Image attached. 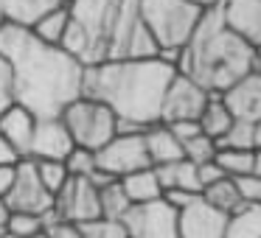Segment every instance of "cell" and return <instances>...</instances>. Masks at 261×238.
Segmentation results:
<instances>
[{
    "instance_id": "9a60e30c",
    "label": "cell",
    "mask_w": 261,
    "mask_h": 238,
    "mask_svg": "<svg viewBox=\"0 0 261 238\" xmlns=\"http://www.w3.org/2000/svg\"><path fill=\"white\" fill-rule=\"evenodd\" d=\"M219 17L247 45H261V0H219Z\"/></svg>"
},
{
    "instance_id": "1f68e13d",
    "label": "cell",
    "mask_w": 261,
    "mask_h": 238,
    "mask_svg": "<svg viewBox=\"0 0 261 238\" xmlns=\"http://www.w3.org/2000/svg\"><path fill=\"white\" fill-rule=\"evenodd\" d=\"M65 168L70 176H90L96 171V154L85 152V148H73L65 160Z\"/></svg>"
},
{
    "instance_id": "b9f144b4",
    "label": "cell",
    "mask_w": 261,
    "mask_h": 238,
    "mask_svg": "<svg viewBox=\"0 0 261 238\" xmlns=\"http://www.w3.org/2000/svg\"><path fill=\"white\" fill-rule=\"evenodd\" d=\"M250 174H253V176H261V146L253 148V165H250Z\"/></svg>"
},
{
    "instance_id": "6da1fadb",
    "label": "cell",
    "mask_w": 261,
    "mask_h": 238,
    "mask_svg": "<svg viewBox=\"0 0 261 238\" xmlns=\"http://www.w3.org/2000/svg\"><path fill=\"white\" fill-rule=\"evenodd\" d=\"M0 56L12 70L14 104L25 107L34 118H59L82 96L85 65L62 45H45L29 28L0 25Z\"/></svg>"
},
{
    "instance_id": "681fc988",
    "label": "cell",
    "mask_w": 261,
    "mask_h": 238,
    "mask_svg": "<svg viewBox=\"0 0 261 238\" xmlns=\"http://www.w3.org/2000/svg\"><path fill=\"white\" fill-rule=\"evenodd\" d=\"M0 235H3V230H0Z\"/></svg>"
},
{
    "instance_id": "d4e9b609",
    "label": "cell",
    "mask_w": 261,
    "mask_h": 238,
    "mask_svg": "<svg viewBox=\"0 0 261 238\" xmlns=\"http://www.w3.org/2000/svg\"><path fill=\"white\" fill-rule=\"evenodd\" d=\"M98 202H101V219H110V221H121L124 213L132 207L118 180L104 185V188H98Z\"/></svg>"
},
{
    "instance_id": "603a6c76",
    "label": "cell",
    "mask_w": 261,
    "mask_h": 238,
    "mask_svg": "<svg viewBox=\"0 0 261 238\" xmlns=\"http://www.w3.org/2000/svg\"><path fill=\"white\" fill-rule=\"evenodd\" d=\"M29 31L45 45H62L65 34H68V6H57L45 12Z\"/></svg>"
},
{
    "instance_id": "83f0119b",
    "label": "cell",
    "mask_w": 261,
    "mask_h": 238,
    "mask_svg": "<svg viewBox=\"0 0 261 238\" xmlns=\"http://www.w3.org/2000/svg\"><path fill=\"white\" fill-rule=\"evenodd\" d=\"M216 148H239V152L255 148V126L244 124V121H233L225 135L216 140Z\"/></svg>"
},
{
    "instance_id": "5b68a950",
    "label": "cell",
    "mask_w": 261,
    "mask_h": 238,
    "mask_svg": "<svg viewBox=\"0 0 261 238\" xmlns=\"http://www.w3.org/2000/svg\"><path fill=\"white\" fill-rule=\"evenodd\" d=\"M138 12L152 42L158 45V53L180 51L205 14L186 0H138Z\"/></svg>"
},
{
    "instance_id": "484cf974",
    "label": "cell",
    "mask_w": 261,
    "mask_h": 238,
    "mask_svg": "<svg viewBox=\"0 0 261 238\" xmlns=\"http://www.w3.org/2000/svg\"><path fill=\"white\" fill-rule=\"evenodd\" d=\"M214 163L219 165V171L225 176H244L250 174V165H253V148L250 152H239V148H216Z\"/></svg>"
},
{
    "instance_id": "e0dca14e",
    "label": "cell",
    "mask_w": 261,
    "mask_h": 238,
    "mask_svg": "<svg viewBox=\"0 0 261 238\" xmlns=\"http://www.w3.org/2000/svg\"><path fill=\"white\" fill-rule=\"evenodd\" d=\"M143 143H146V154H149L152 168L182 160V143L177 140V135L166 124H154L149 129H143Z\"/></svg>"
},
{
    "instance_id": "9c48e42d",
    "label": "cell",
    "mask_w": 261,
    "mask_h": 238,
    "mask_svg": "<svg viewBox=\"0 0 261 238\" xmlns=\"http://www.w3.org/2000/svg\"><path fill=\"white\" fill-rule=\"evenodd\" d=\"M6 204L14 213H34V216H48L54 210V196L42 188L31 157H20L14 163V180L6 193Z\"/></svg>"
},
{
    "instance_id": "74e56055",
    "label": "cell",
    "mask_w": 261,
    "mask_h": 238,
    "mask_svg": "<svg viewBox=\"0 0 261 238\" xmlns=\"http://www.w3.org/2000/svg\"><path fill=\"white\" fill-rule=\"evenodd\" d=\"M45 232H48L51 238H85L79 227H76V224H65V221H57V224H51Z\"/></svg>"
},
{
    "instance_id": "8fae6325",
    "label": "cell",
    "mask_w": 261,
    "mask_h": 238,
    "mask_svg": "<svg viewBox=\"0 0 261 238\" xmlns=\"http://www.w3.org/2000/svg\"><path fill=\"white\" fill-rule=\"evenodd\" d=\"M211 93H205L197 81L188 76L174 73L169 90L163 96V107H160V124H177V121H197L199 112L205 109Z\"/></svg>"
},
{
    "instance_id": "4dcf8cb0",
    "label": "cell",
    "mask_w": 261,
    "mask_h": 238,
    "mask_svg": "<svg viewBox=\"0 0 261 238\" xmlns=\"http://www.w3.org/2000/svg\"><path fill=\"white\" fill-rule=\"evenodd\" d=\"M82 230L85 238H126V230L121 221H110V219H96L87 224H76Z\"/></svg>"
},
{
    "instance_id": "8992f818",
    "label": "cell",
    "mask_w": 261,
    "mask_h": 238,
    "mask_svg": "<svg viewBox=\"0 0 261 238\" xmlns=\"http://www.w3.org/2000/svg\"><path fill=\"white\" fill-rule=\"evenodd\" d=\"M62 124L68 129L70 140L76 148H85V152L96 154L98 148H104L115 135H118V118L104 107L96 98L79 96L76 101H70L62 109Z\"/></svg>"
},
{
    "instance_id": "44dd1931",
    "label": "cell",
    "mask_w": 261,
    "mask_h": 238,
    "mask_svg": "<svg viewBox=\"0 0 261 238\" xmlns=\"http://www.w3.org/2000/svg\"><path fill=\"white\" fill-rule=\"evenodd\" d=\"M225 238H261V202H242L227 216Z\"/></svg>"
},
{
    "instance_id": "ba28073f",
    "label": "cell",
    "mask_w": 261,
    "mask_h": 238,
    "mask_svg": "<svg viewBox=\"0 0 261 238\" xmlns=\"http://www.w3.org/2000/svg\"><path fill=\"white\" fill-rule=\"evenodd\" d=\"M54 219L65 224H87L101 219L98 188L87 176H70L62 191L54 196Z\"/></svg>"
},
{
    "instance_id": "7402d4cb",
    "label": "cell",
    "mask_w": 261,
    "mask_h": 238,
    "mask_svg": "<svg viewBox=\"0 0 261 238\" xmlns=\"http://www.w3.org/2000/svg\"><path fill=\"white\" fill-rule=\"evenodd\" d=\"M197 124H199V132L208 135L211 140H219V137L225 135L227 126L233 124V115L227 112L222 96H214V93H211L208 101H205V109L199 112V118H197Z\"/></svg>"
},
{
    "instance_id": "30bf717a",
    "label": "cell",
    "mask_w": 261,
    "mask_h": 238,
    "mask_svg": "<svg viewBox=\"0 0 261 238\" xmlns=\"http://www.w3.org/2000/svg\"><path fill=\"white\" fill-rule=\"evenodd\" d=\"M126 238H180L177 232V210L163 199L146 204H132L121 219Z\"/></svg>"
},
{
    "instance_id": "52a82bcc",
    "label": "cell",
    "mask_w": 261,
    "mask_h": 238,
    "mask_svg": "<svg viewBox=\"0 0 261 238\" xmlns=\"http://www.w3.org/2000/svg\"><path fill=\"white\" fill-rule=\"evenodd\" d=\"M149 165L152 163L146 154L143 132H118L107 146L96 152V168L115 176V180L132 174V171L149 168Z\"/></svg>"
},
{
    "instance_id": "c3c4849f",
    "label": "cell",
    "mask_w": 261,
    "mask_h": 238,
    "mask_svg": "<svg viewBox=\"0 0 261 238\" xmlns=\"http://www.w3.org/2000/svg\"><path fill=\"white\" fill-rule=\"evenodd\" d=\"M59 3H68V0H59Z\"/></svg>"
},
{
    "instance_id": "d6a6232c",
    "label": "cell",
    "mask_w": 261,
    "mask_h": 238,
    "mask_svg": "<svg viewBox=\"0 0 261 238\" xmlns=\"http://www.w3.org/2000/svg\"><path fill=\"white\" fill-rule=\"evenodd\" d=\"M233 185H236L242 202H261V176H253V174L233 176Z\"/></svg>"
},
{
    "instance_id": "7a4b0ae2",
    "label": "cell",
    "mask_w": 261,
    "mask_h": 238,
    "mask_svg": "<svg viewBox=\"0 0 261 238\" xmlns=\"http://www.w3.org/2000/svg\"><path fill=\"white\" fill-rule=\"evenodd\" d=\"M68 34L62 48L85 68L113 59L158 56L138 0H68Z\"/></svg>"
},
{
    "instance_id": "277c9868",
    "label": "cell",
    "mask_w": 261,
    "mask_h": 238,
    "mask_svg": "<svg viewBox=\"0 0 261 238\" xmlns=\"http://www.w3.org/2000/svg\"><path fill=\"white\" fill-rule=\"evenodd\" d=\"M255 68H258L255 48L222 23L219 9L205 12L188 42L177 51V73L188 76L214 96H222L233 81Z\"/></svg>"
},
{
    "instance_id": "d590c367",
    "label": "cell",
    "mask_w": 261,
    "mask_h": 238,
    "mask_svg": "<svg viewBox=\"0 0 261 238\" xmlns=\"http://www.w3.org/2000/svg\"><path fill=\"white\" fill-rule=\"evenodd\" d=\"M166 126L174 132L180 143L188 140V137H194V135H202V132H199V124H197V121H177V124H166Z\"/></svg>"
},
{
    "instance_id": "5bb4252c",
    "label": "cell",
    "mask_w": 261,
    "mask_h": 238,
    "mask_svg": "<svg viewBox=\"0 0 261 238\" xmlns=\"http://www.w3.org/2000/svg\"><path fill=\"white\" fill-rule=\"evenodd\" d=\"M227 216L205 204L202 199L191 202L177 213V232L180 238H225Z\"/></svg>"
},
{
    "instance_id": "ee69618b",
    "label": "cell",
    "mask_w": 261,
    "mask_h": 238,
    "mask_svg": "<svg viewBox=\"0 0 261 238\" xmlns=\"http://www.w3.org/2000/svg\"><path fill=\"white\" fill-rule=\"evenodd\" d=\"M255 146H261V121L255 124Z\"/></svg>"
},
{
    "instance_id": "836d02e7",
    "label": "cell",
    "mask_w": 261,
    "mask_h": 238,
    "mask_svg": "<svg viewBox=\"0 0 261 238\" xmlns=\"http://www.w3.org/2000/svg\"><path fill=\"white\" fill-rule=\"evenodd\" d=\"M14 104V90H12V70H9L6 59L0 56V115Z\"/></svg>"
},
{
    "instance_id": "d6986e66",
    "label": "cell",
    "mask_w": 261,
    "mask_h": 238,
    "mask_svg": "<svg viewBox=\"0 0 261 238\" xmlns=\"http://www.w3.org/2000/svg\"><path fill=\"white\" fill-rule=\"evenodd\" d=\"M158 180L163 191H186V193H202V185H199V176H197V165L188 163L186 157L177 160V163L169 165H158Z\"/></svg>"
},
{
    "instance_id": "cb8c5ba5",
    "label": "cell",
    "mask_w": 261,
    "mask_h": 238,
    "mask_svg": "<svg viewBox=\"0 0 261 238\" xmlns=\"http://www.w3.org/2000/svg\"><path fill=\"white\" fill-rule=\"evenodd\" d=\"M199 199H202L205 204H211L214 210L225 213V216H230L233 210L242 204V196H239V191H236V185H233L230 176H222V180L205 185L202 193H199Z\"/></svg>"
},
{
    "instance_id": "f1b7e54d",
    "label": "cell",
    "mask_w": 261,
    "mask_h": 238,
    "mask_svg": "<svg viewBox=\"0 0 261 238\" xmlns=\"http://www.w3.org/2000/svg\"><path fill=\"white\" fill-rule=\"evenodd\" d=\"M6 230L14 232L20 238H34L40 232H45V216H34V213H9Z\"/></svg>"
},
{
    "instance_id": "60d3db41",
    "label": "cell",
    "mask_w": 261,
    "mask_h": 238,
    "mask_svg": "<svg viewBox=\"0 0 261 238\" xmlns=\"http://www.w3.org/2000/svg\"><path fill=\"white\" fill-rule=\"evenodd\" d=\"M186 3H191L199 12H214V9H219V0H186Z\"/></svg>"
},
{
    "instance_id": "4fadbf2b",
    "label": "cell",
    "mask_w": 261,
    "mask_h": 238,
    "mask_svg": "<svg viewBox=\"0 0 261 238\" xmlns=\"http://www.w3.org/2000/svg\"><path fill=\"white\" fill-rule=\"evenodd\" d=\"M73 148L76 146L70 140L68 129H65L62 118H37L34 137H31L29 146L31 160H59V163H65Z\"/></svg>"
},
{
    "instance_id": "ffe728a7",
    "label": "cell",
    "mask_w": 261,
    "mask_h": 238,
    "mask_svg": "<svg viewBox=\"0 0 261 238\" xmlns=\"http://www.w3.org/2000/svg\"><path fill=\"white\" fill-rule=\"evenodd\" d=\"M57 6H65V3H59V0H3V20L9 25L31 28L42 14Z\"/></svg>"
},
{
    "instance_id": "f546056e",
    "label": "cell",
    "mask_w": 261,
    "mask_h": 238,
    "mask_svg": "<svg viewBox=\"0 0 261 238\" xmlns=\"http://www.w3.org/2000/svg\"><path fill=\"white\" fill-rule=\"evenodd\" d=\"M216 154V140H211L208 135H194L188 140H182V157L194 165L211 163Z\"/></svg>"
},
{
    "instance_id": "8d00e7d4",
    "label": "cell",
    "mask_w": 261,
    "mask_h": 238,
    "mask_svg": "<svg viewBox=\"0 0 261 238\" xmlns=\"http://www.w3.org/2000/svg\"><path fill=\"white\" fill-rule=\"evenodd\" d=\"M197 176H199V185H211V182H216V180H222V171H219V165L211 160V163H202V165H197Z\"/></svg>"
},
{
    "instance_id": "bcb514c9",
    "label": "cell",
    "mask_w": 261,
    "mask_h": 238,
    "mask_svg": "<svg viewBox=\"0 0 261 238\" xmlns=\"http://www.w3.org/2000/svg\"><path fill=\"white\" fill-rule=\"evenodd\" d=\"M6 23V20H3V0H0V25Z\"/></svg>"
},
{
    "instance_id": "4316f807",
    "label": "cell",
    "mask_w": 261,
    "mask_h": 238,
    "mask_svg": "<svg viewBox=\"0 0 261 238\" xmlns=\"http://www.w3.org/2000/svg\"><path fill=\"white\" fill-rule=\"evenodd\" d=\"M34 168H37V176H40L42 188H45L51 196H57L65 188V182L70 180L65 163H59V160H34Z\"/></svg>"
},
{
    "instance_id": "f35d334b",
    "label": "cell",
    "mask_w": 261,
    "mask_h": 238,
    "mask_svg": "<svg viewBox=\"0 0 261 238\" xmlns=\"http://www.w3.org/2000/svg\"><path fill=\"white\" fill-rule=\"evenodd\" d=\"M12 180H14V165H0V199H6Z\"/></svg>"
},
{
    "instance_id": "7c38bea8",
    "label": "cell",
    "mask_w": 261,
    "mask_h": 238,
    "mask_svg": "<svg viewBox=\"0 0 261 238\" xmlns=\"http://www.w3.org/2000/svg\"><path fill=\"white\" fill-rule=\"evenodd\" d=\"M227 112L233 121H244V124H258L261 121V68L250 70L239 81H233L225 93H222Z\"/></svg>"
},
{
    "instance_id": "ab89813d",
    "label": "cell",
    "mask_w": 261,
    "mask_h": 238,
    "mask_svg": "<svg viewBox=\"0 0 261 238\" xmlns=\"http://www.w3.org/2000/svg\"><path fill=\"white\" fill-rule=\"evenodd\" d=\"M17 163V154L12 152V148L6 146V140L0 137V165H14Z\"/></svg>"
},
{
    "instance_id": "2e32d148",
    "label": "cell",
    "mask_w": 261,
    "mask_h": 238,
    "mask_svg": "<svg viewBox=\"0 0 261 238\" xmlns=\"http://www.w3.org/2000/svg\"><path fill=\"white\" fill-rule=\"evenodd\" d=\"M34 126H37V118L25 107H20V104H12L6 112L0 115V137H3L6 146L17 154V160L29 157V146H31V137H34Z\"/></svg>"
},
{
    "instance_id": "7dc6e473",
    "label": "cell",
    "mask_w": 261,
    "mask_h": 238,
    "mask_svg": "<svg viewBox=\"0 0 261 238\" xmlns=\"http://www.w3.org/2000/svg\"><path fill=\"white\" fill-rule=\"evenodd\" d=\"M34 238H51V235H48V232H40V235H34Z\"/></svg>"
},
{
    "instance_id": "ac0fdd59",
    "label": "cell",
    "mask_w": 261,
    "mask_h": 238,
    "mask_svg": "<svg viewBox=\"0 0 261 238\" xmlns=\"http://www.w3.org/2000/svg\"><path fill=\"white\" fill-rule=\"evenodd\" d=\"M121 188H124L129 204H146V202H158L163 196V188H160V180H158V171L149 165V168H141V171H132V174L121 176Z\"/></svg>"
},
{
    "instance_id": "3957f363",
    "label": "cell",
    "mask_w": 261,
    "mask_h": 238,
    "mask_svg": "<svg viewBox=\"0 0 261 238\" xmlns=\"http://www.w3.org/2000/svg\"><path fill=\"white\" fill-rule=\"evenodd\" d=\"M177 68L160 56L113 59L85 68L82 96L101 101L118 118V132H143L160 124L163 96Z\"/></svg>"
},
{
    "instance_id": "f6af8a7d",
    "label": "cell",
    "mask_w": 261,
    "mask_h": 238,
    "mask_svg": "<svg viewBox=\"0 0 261 238\" xmlns=\"http://www.w3.org/2000/svg\"><path fill=\"white\" fill-rule=\"evenodd\" d=\"M255 59H258V68H261V45L255 48Z\"/></svg>"
},
{
    "instance_id": "e575fe53",
    "label": "cell",
    "mask_w": 261,
    "mask_h": 238,
    "mask_svg": "<svg viewBox=\"0 0 261 238\" xmlns=\"http://www.w3.org/2000/svg\"><path fill=\"white\" fill-rule=\"evenodd\" d=\"M160 199H163L169 207H174L177 213H180V210H186L191 202H197L199 196H197V193H186V191H163V196H160Z\"/></svg>"
},
{
    "instance_id": "7bdbcfd3",
    "label": "cell",
    "mask_w": 261,
    "mask_h": 238,
    "mask_svg": "<svg viewBox=\"0 0 261 238\" xmlns=\"http://www.w3.org/2000/svg\"><path fill=\"white\" fill-rule=\"evenodd\" d=\"M9 204H6V199H0V230H6V221H9Z\"/></svg>"
}]
</instances>
